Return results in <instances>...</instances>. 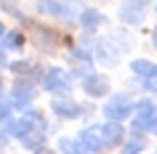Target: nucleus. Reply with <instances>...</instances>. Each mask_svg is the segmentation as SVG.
Masks as SVG:
<instances>
[{
    "instance_id": "nucleus-1",
    "label": "nucleus",
    "mask_w": 157,
    "mask_h": 154,
    "mask_svg": "<svg viewBox=\"0 0 157 154\" xmlns=\"http://www.w3.org/2000/svg\"><path fill=\"white\" fill-rule=\"evenodd\" d=\"M104 114L109 120H123V117H131L133 114V104L128 96H112L104 104Z\"/></svg>"
},
{
    "instance_id": "nucleus-2",
    "label": "nucleus",
    "mask_w": 157,
    "mask_h": 154,
    "mask_svg": "<svg viewBox=\"0 0 157 154\" xmlns=\"http://www.w3.org/2000/svg\"><path fill=\"white\" fill-rule=\"evenodd\" d=\"M136 109H139V114L133 117V128H136V130H155L157 128V112H155V106L149 104V101H141Z\"/></svg>"
},
{
    "instance_id": "nucleus-3",
    "label": "nucleus",
    "mask_w": 157,
    "mask_h": 154,
    "mask_svg": "<svg viewBox=\"0 0 157 154\" xmlns=\"http://www.w3.org/2000/svg\"><path fill=\"white\" fill-rule=\"evenodd\" d=\"M8 130L13 133V136H19V138H24L29 130H43V120H40V114H24V117H19L13 125H8Z\"/></svg>"
},
{
    "instance_id": "nucleus-4",
    "label": "nucleus",
    "mask_w": 157,
    "mask_h": 154,
    "mask_svg": "<svg viewBox=\"0 0 157 154\" xmlns=\"http://www.w3.org/2000/svg\"><path fill=\"white\" fill-rule=\"evenodd\" d=\"M83 90L88 93V96L99 98V96H104V93L109 90V80L104 77V74H88V77L83 80Z\"/></svg>"
},
{
    "instance_id": "nucleus-5",
    "label": "nucleus",
    "mask_w": 157,
    "mask_h": 154,
    "mask_svg": "<svg viewBox=\"0 0 157 154\" xmlns=\"http://www.w3.org/2000/svg\"><path fill=\"white\" fill-rule=\"evenodd\" d=\"M144 3L141 0H131V3H125L123 8H120V19H123L125 24H139L141 19H144Z\"/></svg>"
},
{
    "instance_id": "nucleus-6",
    "label": "nucleus",
    "mask_w": 157,
    "mask_h": 154,
    "mask_svg": "<svg viewBox=\"0 0 157 154\" xmlns=\"http://www.w3.org/2000/svg\"><path fill=\"white\" fill-rule=\"evenodd\" d=\"M99 130H101V138H104V144H107V146H117L125 138V130L117 125V120H109L107 125H101Z\"/></svg>"
},
{
    "instance_id": "nucleus-7",
    "label": "nucleus",
    "mask_w": 157,
    "mask_h": 154,
    "mask_svg": "<svg viewBox=\"0 0 157 154\" xmlns=\"http://www.w3.org/2000/svg\"><path fill=\"white\" fill-rule=\"evenodd\" d=\"M80 146H83V149H91V152H101L107 144H104L99 128H88L85 133H80Z\"/></svg>"
},
{
    "instance_id": "nucleus-8",
    "label": "nucleus",
    "mask_w": 157,
    "mask_h": 154,
    "mask_svg": "<svg viewBox=\"0 0 157 154\" xmlns=\"http://www.w3.org/2000/svg\"><path fill=\"white\" fill-rule=\"evenodd\" d=\"M43 88H48V90H67V77H64V72L51 69V72L43 77Z\"/></svg>"
},
{
    "instance_id": "nucleus-9",
    "label": "nucleus",
    "mask_w": 157,
    "mask_h": 154,
    "mask_svg": "<svg viewBox=\"0 0 157 154\" xmlns=\"http://www.w3.org/2000/svg\"><path fill=\"white\" fill-rule=\"evenodd\" d=\"M11 96H13V106L24 109V106L29 104V101H32V90H29V88H24V85H16Z\"/></svg>"
},
{
    "instance_id": "nucleus-10",
    "label": "nucleus",
    "mask_w": 157,
    "mask_h": 154,
    "mask_svg": "<svg viewBox=\"0 0 157 154\" xmlns=\"http://www.w3.org/2000/svg\"><path fill=\"white\" fill-rule=\"evenodd\" d=\"M53 112L61 114V117H77L80 114V106L72 104V101H53Z\"/></svg>"
},
{
    "instance_id": "nucleus-11",
    "label": "nucleus",
    "mask_w": 157,
    "mask_h": 154,
    "mask_svg": "<svg viewBox=\"0 0 157 154\" xmlns=\"http://www.w3.org/2000/svg\"><path fill=\"white\" fill-rule=\"evenodd\" d=\"M40 8L45 13H56V16H67V6L59 0H40Z\"/></svg>"
},
{
    "instance_id": "nucleus-12",
    "label": "nucleus",
    "mask_w": 157,
    "mask_h": 154,
    "mask_svg": "<svg viewBox=\"0 0 157 154\" xmlns=\"http://www.w3.org/2000/svg\"><path fill=\"white\" fill-rule=\"evenodd\" d=\"M155 66H157V64H152V61H144V58H136V61L131 64V69H133L136 74H139V77H147V74H152V72H155Z\"/></svg>"
},
{
    "instance_id": "nucleus-13",
    "label": "nucleus",
    "mask_w": 157,
    "mask_h": 154,
    "mask_svg": "<svg viewBox=\"0 0 157 154\" xmlns=\"http://www.w3.org/2000/svg\"><path fill=\"white\" fill-rule=\"evenodd\" d=\"M80 21H83V27H99L104 21V16H101L99 11H83L80 13Z\"/></svg>"
},
{
    "instance_id": "nucleus-14",
    "label": "nucleus",
    "mask_w": 157,
    "mask_h": 154,
    "mask_svg": "<svg viewBox=\"0 0 157 154\" xmlns=\"http://www.w3.org/2000/svg\"><path fill=\"white\" fill-rule=\"evenodd\" d=\"M141 82H144V88L152 90V93H157V66H155V72L147 74V77H141Z\"/></svg>"
},
{
    "instance_id": "nucleus-15",
    "label": "nucleus",
    "mask_w": 157,
    "mask_h": 154,
    "mask_svg": "<svg viewBox=\"0 0 157 154\" xmlns=\"http://www.w3.org/2000/svg\"><path fill=\"white\" fill-rule=\"evenodd\" d=\"M8 117H11V106L8 104H0V125L8 120Z\"/></svg>"
},
{
    "instance_id": "nucleus-16",
    "label": "nucleus",
    "mask_w": 157,
    "mask_h": 154,
    "mask_svg": "<svg viewBox=\"0 0 157 154\" xmlns=\"http://www.w3.org/2000/svg\"><path fill=\"white\" fill-rule=\"evenodd\" d=\"M144 149V144H139V141H131V144H125V152H141Z\"/></svg>"
},
{
    "instance_id": "nucleus-17",
    "label": "nucleus",
    "mask_w": 157,
    "mask_h": 154,
    "mask_svg": "<svg viewBox=\"0 0 157 154\" xmlns=\"http://www.w3.org/2000/svg\"><path fill=\"white\" fill-rule=\"evenodd\" d=\"M21 40H24L21 35H11V37H8V45H21Z\"/></svg>"
},
{
    "instance_id": "nucleus-18",
    "label": "nucleus",
    "mask_w": 157,
    "mask_h": 154,
    "mask_svg": "<svg viewBox=\"0 0 157 154\" xmlns=\"http://www.w3.org/2000/svg\"><path fill=\"white\" fill-rule=\"evenodd\" d=\"M0 35H3V27H0Z\"/></svg>"
},
{
    "instance_id": "nucleus-19",
    "label": "nucleus",
    "mask_w": 157,
    "mask_h": 154,
    "mask_svg": "<svg viewBox=\"0 0 157 154\" xmlns=\"http://www.w3.org/2000/svg\"><path fill=\"white\" fill-rule=\"evenodd\" d=\"M0 51H3V45H0Z\"/></svg>"
}]
</instances>
